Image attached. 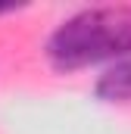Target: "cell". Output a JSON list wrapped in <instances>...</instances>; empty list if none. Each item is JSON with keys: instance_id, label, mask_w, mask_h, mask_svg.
I'll use <instances>...</instances> for the list:
<instances>
[{"instance_id": "1", "label": "cell", "mask_w": 131, "mask_h": 134, "mask_svg": "<svg viewBox=\"0 0 131 134\" xmlns=\"http://www.w3.org/2000/svg\"><path fill=\"white\" fill-rule=\"evenodd\" d=\"M131 56V3L81 6L53 25L44 41V59L59 75L112 66Z\"/></svg>"}, {"instance_id": "2", "label": "cell", "mask_w": 131, "mask_h": 134, "mask_svg": "<svg viewBox=\"0 0 131 134\" xmlns=\"http://www.w3.org/2000/svg\"><path fill=\"white\" fill-rule=\"evenodd\" d=\"M94 100L106 103V106H125L131 103V56L106 66L94 81Z\"/></svg>"}]
</instances>
